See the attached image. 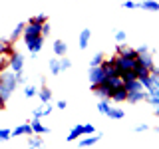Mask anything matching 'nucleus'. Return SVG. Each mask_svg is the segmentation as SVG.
Instances as JSON below:
<instances>
[{
	"label": "nucleus",
	"instance_id": "14",
	"mask_svg": "<svg viewBox=\"0 0 159 149\" xmlns=\"http://www.w3.org/2000/svg\"><path fill=\"white\" fill-rule=\"evenodd\" d=\"M102 137H103L102 133H92V135L86 137V139H80V147H92V145H96V143H99Z\"/></svg>",
	"mask_w": 159,
	"mask_h": 149
},
{
	"label": "nucleus",
	"instance_id": "38",
	"mask_svg": "<svg viewBox=\"0 0 159 149\" xmlns=\"http://www.w3.org/2000/svg\"><path fill=\"white\" fill-rule=\"evenodd\" d=\"M151 76L159 78V66H153V68H151Z\"/></svg>",
	"mask_w": 159,
	"mask_h": 149
},
{
	"label": "nucleus",
	"instance_id": "8",
	"mask_svg": "<svg viewBox=\"0 0 159 149\" xmlns=\"http://www.w3.org/2000/svg\"><path fill=\"white\" fill-rule=\"evenodd\" d=\"M129 103H139V102H147V92L139 89V92H127V99Z\"/></svg>",
	"mask_w": 159,
	"mask_h": 149
},
{
	"label": "nucleus",
	"instance_id": "9",
	"mask_svg": "<svg viewBox=\"0 0 159 149\" xmlns=\"http://www.w3.org/2000/svg\"><path fill=\"white\" fill-rule=\"evenodd\" d=\"M54 107H56V106H50V102H48V103H42V106L34 107V117H44V115H50V113L54 111Z\"/></svg>",
	"mask_w": 159,
	"mask_h": 149
},
{
	"label": "nucleus",
	"instance_id": "19",
	"mask_svg": "<svg viewBox=\"0 0 159 149\" xmlns=\"http://www.w3.org/2000/svg\"><path fill=\"white\" fill-rule=\"evenodd\" d=\"M80 135H84V125H80V123H78V125H74L72 129H70V133H68L66 139H68V141H76Z\"/></svg>",
	"mask_w": 159,
	"mask_h": 149
},
{
	"label": "nucleus",
	"instance_id": "24",
	"mask_svg": "<svg viewBox=\"0 0 159 149\" xmlns=\"http://www.w3.org/2000/svg\"><path fill=\"white\" fill-rule=\"evenodd\" d=\"M109 99H99V103H98V111L99 113H103V115H106V113L109 111Z\"/></svg>",
	"mask_w": 159,
	"mask_h": 149
},
{
	"label": "nucleus",
	"instance_id": "15",
	"mask_svg": "<svg viewBox=\"0 0 159 149\" xmlns=\"http://www.w3.org/2000/svg\"><path fill=\"white\" fill-rule=\"evenodd\" d=\"M137 8L147 10V12H159V2H155V0H143V2H137Z\"/></svg>",
	"mask_w": 159,
	"mask_h": 149
},
{
	"label": "nucleus",
	"instance_id": "16",
	"mask_svg": "<svg viewBox=\"0 0 159 149\" xmlns=\"http://www.w3.org/2000/svg\"><path fill=\"white\" fill-rule=\"evenodd\" d=\"M52 48H54V54H56V56H66L68 54V44L64 42V40H56V42L52 44Z\"/></svg>",
	"mask_w": 159,
	"mask_h": 149
},
{
	"label": "nucleus",
	"instance_id": "5",
	"mask_svg": "<svg viewBox=\"0 0 159 149\" xmlns=\"http://www.w3.org/2000/svg\"><path fill=\"white\" fill-rule=\"evenodd\" d=\"M92 92L96 93L99 99H111V92H113V88L109 86L107 82H102V84H93V86H92Z\"/></svg>",
	"mask_w": 159,
	"mask_h": 149
},
{
	"label": "nucleus",
	"instance_id": "2",
	"mask_svg": "<svg viewBox=\"0 0 159 149\" xmlns=\"http://www.w3.org/2000/svg\"><path fill=\"white\" fill-rule=\"evenodd\" d=\"M24 46L30 54H32V58H36L40 54V50L44 48V36L40 34V36H32V38H24Z\"/></svg>",
	"mask_w": 159,
	"mask_h": 149
},
{
	"label": "nucleus",
	"instance_id": "7",
	"mask_svg": "<svg viewBox=\"0 0 159 149\" xmlns=\"http://www.w3.org/2000/svg\"><path fill=\"white\" fill-rule=\"evenodd\" d=\"M32 123H20V125H16L12 129V137H18V135H32Z\"/></svg>",
	"mask_w": 159,
	"mask_h": 149
},
{
	"label": "nucleus",
	"instance_id": "6",
	"mask_svg": "<svg viewBox=\"0 0 159 149\" xmlns=\"http://www.w3.org/2000/svg\"><path fill=\"white\" fill-rule=\"evenodd\" d=\"M8 66L14 70V72H22L24 70V56L20 52H14L12 56L8 58Z\"/></svg>",
	"mask_w": 159,
	"mask_h": 149
},
{
	"label": "nucleus",
	"instance_id": "35",
	"mask_svg": "<svg viewBox=\"0 0 159 149\" xmlns=\"http://www.w3.org/2000/svg\"><path fill=\"white\" fill-rule=\"evenodd\" d=\"M16 79H18V84H26V78H24V72H16Z\"/></svg>",
	"mask_w": 159,
	"mask_h": 149
},
{
	"label": "nucleus",
	"instance_id": "22",
	"mask_svg": "<svg viewBox=\"0 0 159 149\" xmlns=\"http://www.w3.org/2000/svg\"><path fill=\"white\" fill-rule=\"evenodd\" d=\"M125 88H127V92H139V89H145V88H143V84L139 82L137 78H133V79H129V82H125Z\"/></svg>",
	"mask_w": 159,
	"mask_h": 149
},
{
	"label": "nucleus",
	"instance_id": "12",
	"mask_svg": "<svg viewBox=\"0 0 159 149\" xmlns=\"http://www.w3.org/2000/svg\"><path fill=\"white\" fill-rule=\"evenodd\" d=\"M111 99H113V102H125V99H127V88H125V84L113 89V92H111Z\"/></svg>",
	"mask_w": 159,
	"mask_h": 149
},
{
	"label": "nucleus",
	"instance_id": "31",
	"mask_svg": "<svg viewBox=\"0 0 159 149\" xmlns=\"http://www.w3.org/2000/svg\"><path fill=\"white\" fill-rule=\"evenodd\" d=\"M50 32H52V28H50V22H44V24H42V36H44V38L50 36Z\"/></svg>",
	"mask_w": 159,
	"mask_h": 149
},
{
	"label": "nucleus",
	"instance_id": "17",
	"mask_svg": "<svg viewBox=\"0 0 159 149\" xmlns=\"http://www.w3.org/2000/svg\"><path fill=\"white\" fill-rule=\"evenodd\" d=\"M48 68H50V74H52V76H58V74H62V64H60V56L50 60V62H48Z\"/></svg>",
	"mask_w": 159,
	"mask_h": 149
},
{
	"label": "nucleus",
	"instance_id": "26",
	"mask_svg": "<svg viewBox=\"0 0 159 149\" xmlns=\"http://www.w3.org/2000/svg\"><path fill=\"white\" fill-rule=\"evenodd\" d=\"M24 96H26V97L38 96V88L36 86H24Z\"/></svg>",
	"mask_w": 159,
	"mask_h": 149
},
{
	"label": "nucleus",
	"instance_id": "25",
	"mask_svg": "<svg viewBox=\"0 0 159 149\" xmlns=\"http://www.w3.org/2000/svg\"><path fill=\"white\" fill-rule=\"evenodd\" d=\"M28 147H44L42 137H28Z\"/></svg>",
	"mask_w": 159,
	"mask_h": 149
},
{
	"label": "nucleus",
	"instance_id": "40",
	"mask_svg": "<svg viewBox=\"0 0 159 149\" xmlns=\"http://www.w3.org/2000/svg\"><path fill=\"white\" fill-rule=\"evenodd\" d=\"M155 115H157V117H159V107H155Z\"/></svg>",
	"mask_w": 159,
	"mask_h": 149
},
{
	"label": "nucleus",
	"instance_id": "3",
	"mask_svg": "<svg viewBox=\"0 0 159 149\" xmlns=\"http://www.w3.org/2000/svg\"><path fill=\"white\" fill-rule=\"evenodd\" d=\"M113 64H116L117 72H125V70H135L137 60L135 58H129V56H121V54H116Z\"/></svg>",
	"mask_w": 159,
	"mask_h": 149
},
{
	"label": "nucleus",
	"instance_id": "32",
	"mask_svg": "<svg viewBox=\"0 0 159 149\" xmlns=\"http://www.w3.org/2000/svg\"><path fill=\"white\" fill-rule=\"evenodd\" d=\"M123 8H125V10H133V8H137V2H133V0H125V2H123Z\"/></svg>",
	"mask_w": 159,
	"mask_h": 149
},
{
	"label": "nucleus",
	"instance_id": "11",
	"mask_svg": "<svg viewBox=\"0 0 159 149\" xmlns=\"http://www.w3.org/2000/svg\"><path fill=\"white\" fill-rule=\"evenodd\" d=\"M89 40H92V30L89 28H84L82 32H80V50H86L89 46Z\"/></svg>",
	"mask_w": 159,
	"mask_h": 149
},
{
	"label": "nucleus",
	"instance_id": "28",
	"mask_svg": "<svg viewBox=\"0 0 159 149\" xmlns=\"http://www.w3.org/2000/svg\"><path fill=\"white\" fill-rule=\"evenodd\" d=\"M125 40H127V34L123 32V30H116V42L121 44V42H125Z\"/></svg>",
	"mask_w": 159,
	"mask_h": 149
},
{
	"label": "nucleus",
	"instance_id": "20",
	"mask_svg": "<svg viewBox=\"0 0 159 149\" xmlns=\"http://www.w3.org/2000/svg\"><path fill=\"white\" fill-rule=\"evenodd\" d=\"M106 115H107L109 119H123V117H125V111H123L121 107L111 106V107H109V111L106 113Z\"/></svg>",
	"mask_w": 159,
	"mask_h": 149
},
{
	"label": "nucleus",
	"instance_id": "37",
	"mask_svg": "<svg viewBox=\"0 0 159 149\" xmlns=\"http://www.w3.org/2000/svg\"><path fill=\"white\" fill-rule=\"evenodd\" d=\"M135 50H137V54H145V52H149V46H147V44H143V46H139Z\"/></svg>",
	"mask_w": 159,
	"mask_h": 149
},
{
	"label": "nucleus",
	"instance_id": "1",
	"mask_svg": "<svg viewBox=\"0 0 159 149\" xmlns=\"http://www.w3.org/2000/svg\"><path fill=\"white\" fill-rule=\"evenodd\" d=\"M18 86V79H16V72L12 68L10 70H2L0 72V96L4 99H8L14 93V89Z\"/></svg>",
	"mask_w": 159,
	"mask_h": 149
},
{
	"label": "nucleus",
	"instance_id": "10",
	"mask_svg": "<svg viewBox=\"0 0 159 149\" xmlns=\"http://www.w3.org/2000/svg\"><path fill=\"white\" fill-rule=\"evenodd\" d=\"M32 131L36 133V135H46V133H50V127H46V125H42L40 123V117H32Z\"/></svg>",
	"mask_w": 159,
	"mask_h": 149
},
{
	"label": "nucleus",
	"instance_id": "4",
	"mask_svg": "<svg viewBox=\"0 0 159 149\" xmlns=\"http://www.w3.org/2000/svg\"><path fill=\"white\" fill-rule=\"evenodd\" d=\"M88 78H89V84L93 86V84H102V82H106L107 74H106V70H103V66H89Z\"/></svg>",
	"mask_w": 159,
	"mask_h": 149
},
{
	"label": "nucleus",
	"instance_id": "34",
	"mask_svg": "<svg viewBox=\"0 0 159 149\" xmlns=\"http://www.w3.org/2000/svg\"><path fill=\"white\" fill-rule=\"evenodd\" d=\"M147 129H149L147 123H139V125H135V131L137 133H143V131H147Z\"/></svg>",
	"mask_w": 159,
	"mask_h": 149
},
{
	"label": "nucleus",
	"instance_id": "39",
	"mask_svg": "<svg viewBox=\"0 0 159 149\" xmlns=\"http://www.w3.org/2000/svg\"><path fill=\"white\" fill-rule=\"evenodd\" d=\"M4 103H6V99H4L2 96H0V109H2V107H4Z\"/></svg>",
	"mask_w": 159,
	"mask_h": 149
},
{
	"label": "nucleus",
	"instance_id": "27",
	"mask_svg": "<svg viewBox=\"0 0 159 149\" xmlns=\"http://www.w3.org/2000/svg\"><path fill=\"white\" fill-rule=\"evenodd\" d=\"M12 137V129L8 127H0V141H8Z\"/></svg>",
	"mask_w": 159,
	"mask_h": 149
},
{
	"label": "nucleus",
	"instance_id": "36",
	"mask_svg": "<svg viewBox=\"0 0 159 149\" xmlns=\"http://www.w3.org/2000/svg\"><path fill=\"white\" fill-rule=\"evenodd\" d=\"M56 107H58V109H66V107H68V102H66V99H60V102L56 103Z\"/></svg>",
	"mask_w": 159,
	"mask_h": 149
},
{
	"label": "nucleus",
	"instance_id": "13",
	"mask_svg": "<svg viewBox=\"0 0 159 149\" xmlns=\"http://www.w3.org/2000/svg\"><path fill=\"white\" fill-rule=\"evenodd\" d=\"M137 64L139 66H143V68H147V70H151L155 64H153V56L149 52H145V54H139L137 56Z\"/></svg>",
	"mask_w": 159,
	"mask_h": 149
},
{
	"label": "nucleus",
	"instance_id": "33",
	"mask_svg": "<svg viewBox=\"0 0 159 149\" xmlns=\"http://www.w3.org/2000/svg\"><path fill=\"white\" fill-rule=\"evenodd\" d=\"M32 20H36V22L44 24V22H48V16H46V14H36V16H32Z\"/></svg>",
	"mask_w": 159,
	"mask_h": 149
},
{
	"label": "nucleus",
	"instance_id": "29",
	"mask_svg": "<svg viewBox=\"0 0 159 149\" xmlns=\"http://www.w3.org/2000/svg\"><path fill=\"white\" fill-rule=\"evenodd\" d=\"M60 64H62V72H64V70H70V68H72V62H70V58H66V56L60 58Z\"/></svg>",
	"mask_w": 159,
	"mask_h": 149
},
{
	"label": "nucleus",
	"instance_id": "21",
	"mask_svg": "<svg viewBox=\"0 0 159 149\" xmlns=\"http://www.w3.org/2000/svg\"><path fill=\"white\" fill-rule=\"evenodd\" d=\"M24 28H26V22L16 24V28H14V30H12V34H10V40H12V42H16L20 36H24Z\"/></svg>",
	"mask_w": 159,
	"mask_h": 149
},
{
	"label": "nucleus",
	"instance_id": "41",
	"mask_svg": "<svg viewBox=\"0 0 159 149\" xmlns=\"http://www.w3.org/2000/svg\"><path fill=\"white\" fill-rule=\"evenodd\" d=\"M155 133H157V135H159V125H157V127H155Z\"/></svg>",
	"mask_w": 159,
	"mask_h": 149
},
{
	"label": "nucleus",
	"instance_id": "18",
	"mask_svg": "<svg viewBox=\"0 0 159 149\" xmlns=\"http://www.w3.org/2000/svg\"><path fill=\"white\" fill-rule=\"evenodd\" d=\"M38 97H40V102H42V103L52 102V89H50L48 86H42V88L38 89Z\"/></svg>",
	"mask_w": 159,
	"mask_h": 149
},
{
	"label": "nucleus",
	"instance_id": "23",
	"mask_svg": "<svg viewBox=\"0 0 159 149\" xmlns=\"http://www.w3.org/2000/svg\"><path fill=\"white\" fill-rule=\"evenodd\" d=\"M103 60H106V56H103L102 52H98V54H93V56H92V60H89V66H102Z\"/></svg>",
	"mask_w": 159,
	"mask_h": 149
},
{
	"label": "nucleus",
	"instance_id": "30",
	"mask_svg": "<svg viewBox=\"0 0 159 149\" xmlns=\"http://www.w3.org/2000/svg\"><path fill=\"white\" fill-rule=\"evenodd\" d=\"M92 133H96V127L92 123H84V135H92Z\"/></svg>",
	"mask_w": 159,
	"mask_h": 149
}]
</instances>
